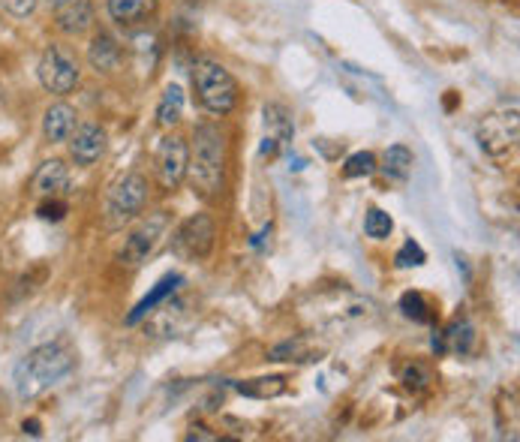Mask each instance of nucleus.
I'll return each instance as SVG.
<instances>
[{"instance_id":"1a4fd4ad","label":"nucleus","mask_w":520,"mask_h":442,"mask_svg":"<svg viewBox=\"0 0 520 442\" xmlns=\"http://www.w3.org/2000/svg\"><path fill=\"white\" fill-rule=\"evenodd\" d=\"M175 247H178L184 256H190V259H202V256H208L211 247H214V220H211L208 214H196V217H190V220L178 229V235H175Z\"/></svg>"},{"instance_id":"c85d7f7f","label":"nucleus","mask_w":520,"mask_h":442,"mask_svg":"<svg viewBox=\"0 0 520 442\" xmlns=\"http://www.w3.org/2000/svg\"><path fill=\"white\" fill-rule=\"evenodd\" d=\"M0 97H4V91H0Z\"/></svg>"},{"instance_id":"aec40b11","label":"nucleus","mask_w":520,"mask_h":442,"mask_svg":"<svg viewBox=\"0 0 520 442\" xmlns=\"http://www.w3.org/2000/svg\"><path fill=\"white\" fill-rule=\"evenodd\" d=\"M241 394L247 397H277L286 391V379L283 376H268V379H253V382H241L238 385Z\"/></svg>"},{"instance_id":"0eeeda50","label":"nucleus","mask_w":520,"mask_h":442,"mask_svg":"<svg viewBox=\"0 0 520 442\" xmlns=\"http://www.w3.org/2000/svg\"><path fill=\"white\" fill-rule=\"evenodd\" d=\"M166 226H169V217H166V211H157V214H151L145 223H139V229L124 241V250H121V262L124 265H142L145 259H148V253L157 247V241L163 238V232H166Z\"/></svg>"},{"instance_id":"cd10ccee","label":"nucleus","mask_w":520,"mask_h":442,"mask_svg":"<svg viewBox=\"0 0 520 442\" xmlns=\"http://www.w3.org/2000/svg\"><path fill=\"white\" fill-rule=\"evenodd\" d=\"M187 439H214V433H205V427H193V433H187Z\"/></svg>"},{"instance_id":"a878e982","label":"nucleus","mask_w":520,"mask_h":442,"mask_svg":"<svg viewBox=\"0 0 520 442\" xmlns=\"http://www.w3.org/2000/svg\"><path fill=\"white\" fill-rule=\"evenodd\" d=\"M0 7L13 13L16 19H28L37 10V0H0Z\"/></svg>"},{"instance_id":"6ab92c4d","label":"nucleus","mask_w":520,"mask_h":442,"mask_svg":"<svg viewBox=\"0 0 520 442\" xmlns=\"http://www.w3.org/2000/svg\"><path fill=\"white\" fill-rule=\"evenodd\" d=\"M265 124L274 130L271 139H277V145H286L292 139V121L283 106H265Z\"/></svg>"},{"instance_id":"6e6552de","label":"nucleus","mask_w":520,"mask_h":442,"mask_svg":"<svg viewBox=\"0 0 520 442\" xmlns=\"http://www.w3.org/2000/svg\"><path fill=\"white\" fill-rule=\"evenodd\" d=\"M187 157H190V145L181 139V136H166L160 151H157V178H160V187L169 193L175 190L184 175H187Z\"/></svg>"},{"instance_id":"9b49d317","label":"nucleus","mask_w":520,"mask_h":442,"mask_svg":"<svg viewBox=\"0 0 520 442\" xmlns=\"http://www.w3.org/2000/svg\"><path fill=\"white\" fill-rule=\"evenodd\" d=\"M55 25L70 37L85 34L94 25L91 0H55Z\"/></svg>"},{"instance_id":"b1692460","label":"nucleus","mask_w":520,"mask_h":442,"mask_svg":"<svg viewBox=\"0 0 520 442\" xmlns=\"http://www.w3.org/2000/svg\"><path fill=\"white\" fill-rule=\"evenodd\" d=\"M424 250L415 244V241H406L400 250H397V256H394V262H397V268H418V265H424Z\"/></svg>"},{"instance_id":"4468645a","label":"nucleus","mask_w":520,"mask_h":442,"mask_svg":"<svg viewBox=\"0 0 520 442\" xmlns=\"http://www.w3.org/2000/svg\"><path fill=\"white\" fill-rule=\"evenodd\" d=\"M157 7H160V0H109V16L118 25L130 28V25H142V22L154 19Z\"/></svg>"},{"instance_id":"a211bd4d","label":"nucleus","mask_w":520,"mask_h":442,"mask_svg":"<svg viewBox=\"0 0 520 442\" xmlns=\"http://www.w3.org/2000/svg\"><path fill=\"white\" fill-rule=\"evenodd\" d=\"M175 283H181V277H178V274H172V277L160 280V283H157V289H154V292H151L145 301H139V307H136V310L127 316V325H136L142 316H148V313H151V310H154V307H157L163 298H166V295H172V292H175Z\"/></svg>"},{"instance_id":"f3484780","label":"nucleus","mask_w":520,"mask_h":442,"mask_svg":"<svg viewBox=\"0 0 520 442\" xmlns=\"http://www.w3.org/2000/svg\"><path fill=\"white\" fill-rule=\"evenodd\" d=\"M382 172L394 181H406L412 172V151L406 145H391L382 157Z\"/></svg>"},{"instance_id":"412c9836","label":"nucleus","mask_w":520,"mask_h":442,"mask_svg":"<svg viewBox=\"0 0 520 442\" xmlns=\"http://www.w3.org/2000/svg\"><path fill=\"white\" fill-rule=\"evenodd\" d=\"M391 229H394V223H391V217H388L385 211H379V208H370V211H367V217H364V232H367V238L382 241V238L391 235Z\"/></svg>"},{"instance_id":"9d476101","label":"nucleus","mask_w":520,"mask_h":442,"mask_svg":"<svg viewBox=\"0 0 520 442\" xmlns=\"http://www.w3.org/2000/svg\"><path fill=\"white\" fill-rule=\"evenodd\" d=\"M70 154H73L76 166H94L106 154V133H103V127H97V124L76 127V133L70 136Z\"/></svg>"},{"instance_id":"7ed1b4c3","label":"nucleus","mask_w":520,"mask_h":442,"mask_svg":"<svg viewBox=\"0 0 520 442\" xmlns=\"http://www.w3.org/2000/svg\"><path fill=\"white\" fill-rule=\"evenodd\" d=\"M193 85L199 94V103L211 115H229L238 103V85L229 76V70L211 58H199L193 64Z\"/></svg>"},{"instance_id":"393cba45","label":"nucleus","mask_w":520,"mask_h":442,"mask_svg":"<svg viewBox=\"0 0 520 442\" xmlns=\"http://www.w3.org/2000/svg\"><path fill=\"white\" fill-rule=\"evenodd\" d=\"M445 337L451 340V349H454V352H469V343H472V328L463 322V325H454V328H451Z\"/></svg>"},{"instance_id":"ddd939ff","label":"nucleus","mask_w":520,"mask_h":442,"mask_svg":"<svg viewBox=\"0 0 520 442\" xmlns=\"http://www.w3.org/2000/svg\"><path fill=\"white\" fill-rule=\"evenodd\" d=\"M76 127H79V115L67 103H55L43 118V133H46L49 142H70Z\"/></svg>"},{"instance_id":"39448f33","label":"nucleus","mask_w":520,"mask_h":442,"mask_svg":"<svg viewBox=\"0 0 520 442\" xmlns=\"http://www.w3.org/2000/svg\"><path fill=\"white\" fill-rule=\"evenodd\" d=\"M37 73H40L43 88H46L49 94H58V97L70 94V91L79 85V79H82L76 52L67 49V46H58V43H52V46L43 52L40 70H37Z\"/></svg>"},{"instance_id":"423d86ee","label":"nucleus","mask_w":520,"mask_h":442,"mask_svg":"<svg viewBox=\"0 0 520 442\" xmlns=\"http://www.w3.org/2000/svg\"><path fill=\"white\" fill-rule=\"evenodd\" d=\"M475 136H478V145H481L484 154H490V157L508 154L517 145V136H520L517 106L496 109V112L484 115L481 124H478V130H475Z\"/></svg>"},{"instance_id":"bb28decb","label":"nucleus","mask_w":520,"mask_h":442,"mask_svg":"<svg viewBox=\"0 0 520 442\" xmlns=\"http://www.w3.org/2000/svg\"><path fill=\"white\" fill-rule=\"evenodd\" d=\"M64 214H67V205L58 202V196H55V199H46V202L40 205V217H43V220L58 223V220H64Z\"/></svg>"},{"instance_id":"f257e3e1","label":"nucleus","mask_w":520,"mask_h":442,"mask_svg":"<svg viewBox=\"0 0 520 442\" xmlns=\"http://www.w3.org/2000/svg\"><path fill=\"white\" fill-rule=\"evenodd\" d=\"M202 199H214L223 190L226 178V142L220 127L199 124L193 130V145L187 157V175H184Z\"/></svg>"},{"instance_id":"5701e85b","label":"nucleus","mask_w":520,"mask_h":442,"mask_svg":"<svg viewBox=\"0 0 520 442\" xmlns=\"http://www.w3.org/2000/svg\"><path fill=\"white\" fill-rule=\"evenodd\" d=\"M400 310L409 316V319H415V322H430V307H427V301H424V295L421 292H406L403 298H400Z\"/></svg>"},{"instance_id":"f8f14e48","label":"nucleus","mask_w":520,"mask_h":442,"mask_svg":"<svg viewBox=\"0 0 520 442\" xmlns=\"http://www.w3.org/2000/svg\"><path fill=\"white\" fill-rule=\"evenodd\" d=\"M67 184H70V169L61 160H49L37 169V175L31 181V190L40 199H55L67 190Z\"/></svg>"},{"instance_id":"f03ea898","label":"nucleus","mask_w":520,"mask_h":442,"mask_svg":"<svg viewBox=\"0 0 520 442\" xmlns=\"http://www.w3.org/2000/svg\"><path fill=\"white\" fill-rule=\"evenodd\" d=\"M76 358L64 343H43L37 349H31L13 373L16 382V394L22 400H34L43 391H49L55 382H61L70 370H73Z\"/></svg>"},{"instance_id":"20e7f679","label":"nucleus","mask_w":520,"mask_h":442,"mask_svg":"<svg viewBox=\"0 0 520 442\" xmlns=\"http://www.w3.org/2000/svg\"><path fill=\"white\" fill-rule=\"evenodd\" d=\"M148 202V181L139 172L118 178L106 196V229H124L130 220L142 214Z\"/></svg>"},{"instance_id":"dca6fc26","label":"nucleus","mask_w":520,"mask_h":442,"mask_svg":"<svg viewBox=\"0 0 520 442\" xmlns=\"http://www.w3.org/2000/svg\"><path fill=\"white\" fill-rule=\"evenodd\" d=\"M181 115H184V94L178 85H172V88H166V94L157 106V124L163 130H172L181 121Z\"/></svg>"},{"instance_id":"4be33fe9","label":"nucleus","mask_w":520,"mask_h":442,"mask_svg":"<svg viewBox=\"0 0 520 442\" xmlns=\"http://www.w3.org/2000/svg\"><path fill=\"white\" fill-rule=\"evenodd\" d=\"M373 172H376V157H373L370 151L352 154V157L346 160V166H343V175H346V178H367V175H373Z\"/></svg>"},{"instance_id":"2eb2a0df","label":"nucleus","mask_w":520,"mask_h":442,"mask_svg":"<svg viewBox=\"0 0 520 442\" xmlns=\"http://www.w3.org/2000/svg\"><path fill=\"white\" fill-rule=\"evenodd\" d=\"M88 61L97 73H115L121 64V49L109 34H97L91 49H88Z\"/></svg>"}]
</instances>
